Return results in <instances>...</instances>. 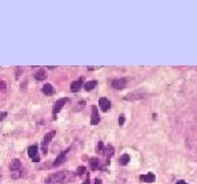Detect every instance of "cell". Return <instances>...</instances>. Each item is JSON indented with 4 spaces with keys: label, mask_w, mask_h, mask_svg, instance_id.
Instances as JSON below:
<instances>
[{
    "label": "cell",
    "mask_w": 197,
    "mask_h": 184,
    "mask_svg": "<svg viewBox=\"0 0 197 184\" xmlns=\"http://www.w3.org/2000/svg\"><path fill=\"white\" fill-rule=\"evenodd\" d=\"M73 180V174L69 170H60V172L51 173L45 179V184H67Z\"/></svg>",
    "instance_id": "cell-1"
},
{
    "label": "cell",
    "mask_w": 197,
    "mask_h": 184,
    "mask_svg": "<svg viewBox=\"0 0 197 184\" xmlns=\"http://www.w3.org/2000/svg\"><path fill=\"white\" fill-rule=\"evenodd\" d=\"M55 134H56L55 131H49L48 134L43 138V142H41V151H43L44 155L48 153V145L51 143V141L55 138Z\"/></svg>",
    "instance_id": "cell-2"
},
{
    "label": "cell",
    "mask_w": 197,
    "mask_h": 184,
    "mask_svg": "<svg viewBox=\"0 0 197 184\" xmlns=\"http://www.w3.org/2000/svg\"><path fill=\"white\" fill-rule=\"evenodd\" d=\"M69 102V98L66 97V98H60V100H58L55 102V105H53V109H52V115H53V120L56 119V115L62 110V108L66 105V104Z\"/></svg>",
    "instance_id": "cell-3"
},
{
    "label": "cell",
    "mask_w": 197,
    "mask_h": 184,
    "mask_svg": "<svg viewBox=\"0 0 197 184\" xmlns=\"http://www.w3.org/2000/svg\"><path fill=\"white\" fill-rule=\"evenodd\" d=\"M27 154L34 162H40V155H39V146L37 145H33L27 149Z\"/></svg>",
    "instance_id": "cell-4"
},
{
    "label": "cell",
    "mask_w": 197,
    "mask_h": 184,
    "mask_svg": "<svg viewBox=\"0 0 197 184\" xmlns=\"http://www.w3.org/2000/svg\"><path fill=\"white\" fill-rule=\"evenodd\" d=\"M111 86H112L114 89H116V90L125 89L126 86H128V79L126 78H116L111 82Z\"/></svg>",
    "instance_id": "cell-5"
},
{
    "label": "cell",
    "mask_w": 197,
    "mask_h": 184,
    "mask_svg": "<svg viewBox=\"0 0 197 184\" xmlns=\"http://www.w3.org/2000/svg\"><path fill=\"white\" fill-rule=\"evenodd\" d=\"M70 149L71 147H69V149H66V150H63L62 153H60L58 157L55 158V161H53V164H52V166L53 168H56V166H60L63 162H65V160H66V155L69 154V151H70Z\"/></svg>",
    "instance_id": "cell-6"
},
{
    "label": "cell",
    "mask_w": 197,
    "mask_h": 184,
    "mask_svg": "<svg viewBox=\"0 0 197 184\" xmlns=\"http://www.w3.org/2000/svg\"><path fill=\"white\" fill-rule=\"evenodd\" d=\"M98 105H100V109L103 110V112H108L110 108H111V102H110L108 98L101 97L100 100H98Z\"/></svg>",
    "instance_id": "cell-7"
},
{
    "label": "cell",
    "mask_w": 197,
    "mask_h": 184,
    "mask_svg": "<svg viewBox=\"0 0 197 184\" xmlns=\"http://www.w3.org/2000/svg\"><path fill=\"white\" fill-rule=\"evenodd\" d=\"M98 122H100V115H98V109L97 106H92V119H90V124L92 126H96L98 124Z\"/></svg>",
    "instance_id": "cell-8"
},
{
    "label": "cell",
    "mask_w": 197,
    "mask_h": 184,
    "mask_svg": "<svg viewBox=\"0 0 197 184\" xmlns=\"http://www.w3.org/2000/svg\"><path fill=\"white\" fill-rule=\"evenodd\" d=\"M89 165H90V168H92L93 170L104 169V165L101 164V161L97 160V158H90V160H89Z\"/></svg>",
    "instance_id": "cell-9"
},
{
    "label": "cell",
    "mask_w": 197,
    "mask_h": 184,
    "mask_svg": "<svg viewBox=\"0 0 197 184\" xmlns=\"http://www.w3.org/2000/svg\"><path fill=\"white\" fill-rule=\"evenodd\" d=\"M82 83H84V79L79 78L77 79V81H74L71 83V86H70V90L73 91V93H77V91H79V89L82 87Z\"/></svg>",
    "instance_id": "cell-10"
},
{
    "label": "cell",
    "mask_w": 197,
    "mask_h": 184,
    "mask_svg": "<svg viewBox=\"0 0 197 184\" xmlns=\"http://www.w3.org/2000/svg\"><path fill=\"white\" fill-rule=\"evenodd\" d=\"M140 180L144 182V183H153L155 180H156V176H155L152 172H149L147 174H141V176H140Z\"/></svg>",
    "instance_id": "cell-11"
},
{
    "label": "cell",
    "mask_w": 197,
    "mask_h": 184,
    "mask_svg": "<svg viewBox=\"0 0 197 184\" xmlns=\"http://www.w3.org/2000/svg\"><path fill=\"white\" fill-rule=\"evenodd\" d=\"M147 96H144L142 91H133V93L128 94V97H125V100H138V98H144Z\"/></svg>",
    "instance_id": "cell-12"
},
{
    "label": "cell",
    "mask_w": 197,
    "mask_h": 184,
    "mask_svg": "<svg viewBox=\"0 0 197 184\" xmlns=\"http://www.w3.org/2000/svg\"><path fill=\"white\" fill-rule=\"evenodd\" d=\"M41 90H43V93L45 94V96H52V94L55 93V89H53V86L51 83H45Z\"/></svg>",
    "instance_id": "cell-13"
},
{
    "label": "cell",
    "mask_w": 197,
    "mask_h": 184,
    "mask_svg": "<svg viewBox=\"0 0 197 184\" xmlns=\"http://www.w3.org/2000/svg\"><path fill=\"white\" fill-rule=\"evenodd\" d=\"M21 169H23V168H22L21 161L19 160H12L11 164H10V170H11V172H14V170H21Z\"/></svg>",
    "instance_id": "cell-14"
},
{
    "label": "cell",
    "mask_w": 197,
    "mask_h": 184,
    "mask_svg": "<svg viewBox=\"0 0 197 184\" xmlns=\"http://www.w3.org/2000/svg\"><path fill=\"white\" fill-rule=\"evenodd\" d=\"M114 153H115V150H114V147L111 145L106 146V147H104V150H103V154L107 157V160H110V158L114 155Z\"/></svg>",
    "instance_id": "cell-15"
},
{
    "label": "cell",
    "mask_w": 197,
    "mask_h": 184,
    "mask_svg": "<svg viewBox=\"0 0 197 184\" xmlns=\"http://www.w3.org/2000/svg\"><path fill=\"white\" fill-rule=\"evenodd\" d=\"M47 72H45V70H39V71L34 74V79L36 81H44V79H47Z\"/></svg>",
    "instance_id": "cell-16"
},
{
    "label": "cell",
    "mask_w": 197,
    "mask_h": 184,
    "mask_svg": "<svg viewBox=\"0 0 197 184\" xmlns=\"http://www.w3.org/2000/svg\"><path fill=\"white\" fill-rule=\"evenodd\" d=\"M96 86H97V81H88L84 85V89L86 91H90V90H93Z\"/></svg>",
    "instance_id": "cell-17"
},
{
    "label": "cell",
    "mask_w": 197,
    "mask_h": 184,
    "mask_svg": "<svg viewBox=\"0 0 197 184\" xmlns=\"http://www.w3.org/2000/svg\"><path fill=\"white\" fill-rule=\"evenodd\" d=\"M23 174H25L23 169H21V170H14V172H11V177H12L14 180H17V179H21Z\"/></svg>",
    "instance_id": "cell-18"
},
{
    "label": "cell",
    "mask_w": 197,
    "mask_h": 184,
    "mask_svg": "<svg viewBox=\"0 0 197 184\" xmlns=\"http://www.w3.org/2000/svg\"><path fill=\"white\" fill-rule=\"evenodd\" d=\"M129 161H130V155H129V154L120 155V158H119V164H120V165H128Z\"/></svg>",
    "instance_id": "cell-19"
},
{
    "label": "cell",
    "mask_w": 197,
    "mask_h": 184,
    "mask_svg": "<svg viewBox=\"0 0 197 184\" xmlns=\"http://www.w3.org/2000/svg\"><path fill=\"white\" fill-rule=\"evenodd\" d=\"M103 150H104V145H103V142H98L97 146H96V151L98 154H103Z\"/></svg>",
    "instance_id": "cell-20"
},
{
    "label": "cell",
    "mask_w": 197,
    "mask_h": 184,
    "mask_svg": "<svg viewBox=\"0 0 197 184\" xmlns=\"http://www.w3.org/2000/svg\"><path fill=\"white\" fill-rule=\"evenodd\" d=\"M85 170H86V168H85V166H79L78 169L75 170V174H77V176H81V174L85 173Z\"/></svg>",
    "instance_id": "cell-21"
},
{
    "label": "cell",
    "mask_w": 197,
    "mask_h": 184,
    "mask_svg": "<svg viewBox=\"0 0 197 184\" xmlns=\"http://www.w3.org/2000/svg\"><path fill=\"white\" fill-rule=\"evenodd\" d=\"M6 89H7V85H6V82H4V81H0V90L4 91Z\"/></svg>",
    "instance_id": "cell-22"
},
{
    "label": "cell",
    "mask_w": 197,
    "mask_h": 184,
    "mask_svg": "<svg viewBox=\"0 0 197 184\" xmlns=\"http://www.w3.org/2000/svg\"><path fill=\"white\" fill-rule=\"evenodd\" d=\"M118 122H119V126H123V124H125V115H120Z\"/></svg>",
    "instance_id": "cell-23"
},
{
    "label": "cell",
    "mask_w": 197,
    "mask_h": 184,
    "mask_svg": "<svg viewBox=\"0 0 197 184\" xmlns=\"http://www.w3.org/2000/svg\"><path fill=\"white\" fill-rule=\"evenodd\" d=\"M6 117H7V112H0V122H2V120H4Z\"/></svg>",
    "instance_id": "cell-24"
},
{
    "label": "cell",
    "mask_w": 197,
    "mask_h": 184,
    "mask_svg": "<svg viewBox=\"0 0 197 184\" xmlns=\"http://www.w3.org/2000/svg\"><path fill=\"white\" fill-rule=\"evenodd\" d=\"M84 105H85V102H84V101H81V102H79V105H78V108H75V109H77V110H81L82 108H84Z\"/></svg>",
    "instance_id": "cell-25"
},
{
    "label": "cell",
    "mask_w": 197,
    "mask_h": 184,
    "mask_svg": "<svg viewBox=\"0 0 197 184\" xmlns=\"http://www.w3.org/2000/svg\"><path fill=\"white\" fill-rule=\"evenodd\" d=\"M101 183H103V182H101L98 177H97V179H94V184H101Z\"/></svg>",
    "instance_id": "cell-26"
},
{
    "label": "cell",
    "mask_w": 197,
    "mask_h": 184,
    "mask_svg": "<svg viewBox=\"0 0 197 184\" xmlns=\"http://www.w3.org/2000/svg\"><path fill=\"white\" fill-rule=\"evenodd\" d=\"M175 184H187V183L185 182V180H178V182H177Z\"/></svg>",
    "instance_id": "cell-27"
},
{
    "label": "cell",
    "mask_w": 197,
    "mask_h": 184,
    "mask_svg": "<svg viewBox=\"0 0 197 184\" xmlns=\"http://www.w3.org/2000/svg\"><path fill=\"white\" fill-rule=\"evenodd\" d=\"M82 184H90V180H89V177H88V179H86V180H85V182H84V183H82Z\"/></svg>",
    "instance_id": "cell-28"
},
{
    "label": "cell",
    "mask_w": 197,
    "mask_h": 184,
    "mask_svg": "<svg viewBox=\"0 0 197 184\" xmlns=\"http://www.w3.org/2000/svg\"><path fill=\"white\" fill-rule=\"evenodd\" d=\"M0 177H2V174H0Z\"/></svg>",
    "instance_id": "cell-29"
}]
</instances>
